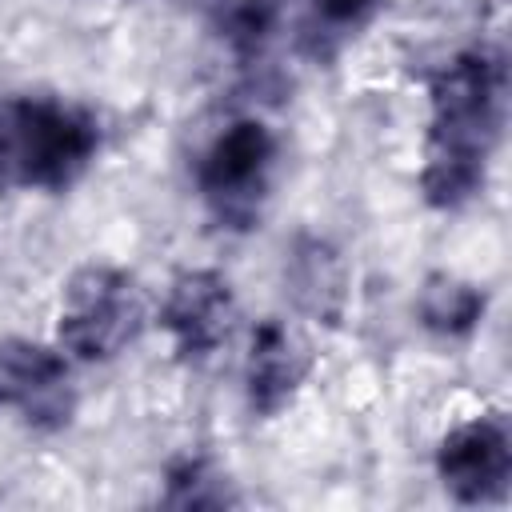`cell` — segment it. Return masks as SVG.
<instances>
[{
  "label": "cell",
  "mask_w": 512,
  "mask_h": 512,
  "mask_svg": "<svg viewBox=\"0 0 512 512\" xmlns=\"http://www.w3.org/2000/svg\"><path fill=\"white\" fill-rule=\"evenodd\" d=\"M160 328L184 364H208L236 328V292L216 268H188L160 304Z\"/></svg>",
  "instance_id": "5b68a950"
},
{
  "label": "cell",
  "mask_w": 512,
  "mask_h": 512,
  "mask_svg": "<svg viewBox=\"0 0 512 512\" xmlns=\"http://www.w3.org/2000/svg\"><path fill=\"white\" fill-rule=\"evenodd\" d=\"M0 396L36 432L68 428L76 412V384L68 356L48 344L8 340L0 344Z\"/></svg>",
  "instance_id": "52a82bcc"
},
{
  "label": "cell",
  "mask_w": 512,
  "mask_h": 512,
  "mask_svg": "<svg viewBox=\"0 0 512 512\" xmlns=\"http://www.w3.org/2000/svg\"><path fill=\"white\" fill-rule=\"evenodd\" d=\"M432 116L420 192L440 212L468 208L484 184L504 132L508 64L500 48H464L432 76Z\"/></svg>",
  "instance_id": "6da1fadb"
},
{
  "label": "cell",
  "mask_w": 512,
  "mask_h": 512,
  "mask_svg": "<svg viewBox=\"0 0 512 512\" xmlns=\"http://www.w3.org/2000/svg\"><path fill=\"white\" fill-rule=\"evenodd\" d=\"M144 328L140 284L116 264H84L72 272L60 296L56 344L72 360H116Z\"/></svg>",
  "instance_id": "3957f363"
},
{
  "label": "cell",
  "mask_w": 512,
  "mask_h": 512,
  "mask_svg": "<svg viewBox=\"0 0 512 512\" xmlns=\"http://www.w3.org/2000/svg\"><path fill=\"white\" fill-rule=\"evenodd\" d=\"M100 152V124L56 96L0 100V188L64 192Z\"/></svg>",
  "instance_id": "7a4b0ae2"
},
{
  "label": "cell",
  "mask_w": 512,
  "mask_h": 512,
  "mask_svg": "<svg viewBox=\"0 0 512 512\" xmlns=\"http://www.w3.org/2000/svg\"><path fill=\"white\" fill-rule=\"evenodd\" d=\"M164 508H232L240 504L228 472L200 452H184L164 468Z\"/></svg>",
  "instance_id": "8fae6325"
},
{
  "label": "cell",
  "mask_w": 512,
  "mask_h": 512,
  "mask_svg": "<svg viewBox=\"0 0 512 512\" xmlns=\"http://www.w3.org/2000/svg\"><path fill=\"white\" fill-rule=\"evenodd\" d=\"M276 172V136L260 120H232L196 160V192L228 232L260 224Z\"/></svg>",
  "instance_id": "277c9868"
},
{
  "label": "cell",
  "mask_w": 512,
  "mask_h": 512,
  "mask_svg": "<svg viewBox=\"0 0 512 512\" xmlns=\"http://www.w3.org/2000/svg\"><path fill=\"white\" fill-rule=\"evenodd\" d=\"M284 288L292 304L316 320V324H340L348 308V264L340 248L324 236H296L292 248L284 252Z\"/></svg>",
  "instance_id": "9c48e42d"
},
{
  "label": "cell",
  "mask_w": 512,
  "mask_h": 512,
  "mask_svg": "<svg viewBox=\"0 0 512 512\" xmlns=\"http://www.w3.org/2000/svg\"><path fill=\"white\" fill-rule=\"evenodd\" d=\"M312 372V352L284 320H260L248 344L244 392L256 416H280Z\"/></svg>",
  "instance_id": "ba28073f"
},
{
  "label": "cell",
  "mask_w": 512,
  "mask_h": 512,
  "mask_svg": "<svg viewBox=\"0 0 512 512\" xmlns=\"http://www.w3.org/2000/svg\"><path fill=\"white\" fill-rule=\"evenodd\" d=\"M488 308V296L484 288H476L472 280H460L452 272H436L424 280L420 296H416V316L428 332L444 336V340H456V336H468L480 316Z\"/></svg>",
  "instance_id": "30bf717a"
},
{
  "label": "cell",
  "mask_w": 512,
  "mask_h": 512,
  "mask_svg": "<svg viewBox=\"0 0 512 512\" xmlns=\"http://www.w3.org/2000/svg\"><path fill=\"white\" fill-rule=\"evenodd\" d=\"M436 476L460 504H496L512 484V432L504 416H472L436 448Z\"/></svg>",
  "instance_id": "8992f818"
},
{
  "label": "cell",
  "mask_w": 512,
  "mask_h": 512,
  "mask_svg": "<svg viewBox=\"0 0 512 512\" xmlns=\"http://www.w3.org/2000/svg\"><path fill=\"white\" fill-rule=\"evenodd\" d=\"M384 0H308L304 48L312 56H332L348 36H356Z\"/></svg>",
  "instance_id": "7c38bea8"
}]
</instances>
